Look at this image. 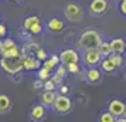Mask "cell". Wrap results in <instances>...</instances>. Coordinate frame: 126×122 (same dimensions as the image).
I'll return each instance as SVG.
<instances>
[{
  "instance_id": "f1b7e54d",
  "label": "cell",
  "mask_w": 126,
  "mask_h": 122,
  "mask_svg": "<svg viewBox=\"0 0 126 122\" xmlns=\"http://www.w3.org/2000/svg\"><path fill=\"white\" fill-rule=\"evenodd\" d=\"M52 80V82L55 84V87H61L63 85V77H60V75H57V74H54L52 77H50Z\"/></svg>"
},
{
  "instance_id": "8fae6325",
  "label": "cell",
  "mask_w": 126,
  "mask_h": 122,
  "mask_svg": "<svg viewBox=\"0 0 126 122\" xmlns=\"http://www.w3.org/2000/svg\"><path fill=\"white\" fill-rule=\"evenodd\" d=\"M109 108V112L110 114H113L115 116H122L125 114V102L123 101H120V99H112L108 105Z\"/></svg>"
},
{
  "instance_id": "2e32d148",
  "label": "cell",
  "mask_w": 126,
  "mask_h": 122,
  "mask_svg": "<svg viewBox=\"0 0 126 122\" xmlns=\"http://www.w3.org/2000/svg\"><path fill=\"white\" fill-rule=\"evenodd\" d=\"M12 109V99L6 94H0V115L7 114Z\"/></svg>"
},
{
  "instance_id": "44dd1931",
  "label": "cell",
  "mask_w": 126,
  "mask_h": 122,
  "mask_svg": "<svg viewBox=\"0 0 126 122\" xmlns=\"http://www.w3.org/2000/svg\"><path fill=\"white\" fill-rule=\"evenodd\" d=\"M109 58L112 60V63L115 64L116 68H120V67H123V64H125V58H123V55L119 54V52H112V54L109 55Z\"/></svg>"
},
{
  "instance_id": "d6986e66",
  "label": "cell",
  "mask_w": 126,
  "mask_h": 122,
  "mask_svg": "<svg viewBox=\"0 0 126 122\" xmlns=\"http://www.w3.org/2000/svg\"><path fill=\"white\" fill-rule=\"evenodd\" d=\"M98 51H99V54L103 57H108V55H110L112 54V50H110V44H109V41H101V44L98 46L96 48Z\"/></svg>"
},
{
  "instance_id": "83f0119b",
  "label": "cell",
  "mask_w": 126,
  "mask_h": 122,
  "mask_svg": "<svg viewBox=\"0 0 126 122\" xmlns=\"http://www.w3.org/2000/svg\"><path fill=\"white\" fill-rule=\"evenodd\" d=\"M43 88H44V89H48V91H54L57 87H55V84L52 82L51 78H48V80H46V81H44V85H43Z\"/></svg>"
},
{
  "instance_id": "1f68e13d",
  "label": "cell",
  "mask_w": 126,
  "mask_h": 122,
  "mask_svg": "<svg viewBox=\"0 0 126 122\" xmlns=\"http://www.w3.org/2000/svg\"><path fill=\"white\" fill-rule=\"evenodd\" d=\"M7 34V27H6V24L4 23H0V40L1 38H4Z\"/></svg>"
},
{
  "instance_id": "4dcf8cb0",
  "label": "cell",
  "mask_w": 126,
  "mask_h": 122,
  "mask_svg": "<svg viewBox=\"0 0 126 122\" xmlns=\"http://www.w3.org/2000/svg\"><path fill=\"white\" fill-rule=\"evenodd\" d=\"M119 12L122 16H125L126 17V0H120L119 3Z\"/></svg>"
},
{
  "instance_id": "d6a6232c",
  "label": "cell",
  "mask_w": 126,
  "mask_h": 122,
  "mask_svg": "<svg viewBox=\"0 0 126 122\" xmlns=\"http://www.w3.org/2000/svg\"><path fill=\"white\" fill-rule=\"evenodd\" d=\"M43 85H44V81H41V80L37 78V81L34 82V88L35 89H40V88H43Z\"/></svg>"
},
{
  "instance_id": "f546056e",
  "label": "cell",
  "mask_w": 126,
  "mask_h": 122,
  "mask_svg": "<svg viewBox=\"0 0 126 122\" xmlns=\"http://www.w3.org/2000/svg\"><path fill=\"white\" fill-rule=\"evenodd\" d=\"M26 48H29V54H33V52L37 51L38 44H35V43H30V44H26Z\"/></svg>"
},
{
  "instance_id": "836d02e7",
  "label": "cell",
  "mask_w": 126,
  "mask_h": 122,
  "mask_svg": "<svg viewBox=\"0 0 126 122\" xmlns=\"http://www.w3.org/2000/svg\"><path fill=\"white\" fill-rule=\"evenodd\" d=\"M69 91V88L67 85H61V94H67Z\"/></svg>"
},
{
  "instance_id": "d590c367",
  "label": "cell",
  "mask_w": 126,
  "mask_h": 122,
  "mask_svg": "<svg viewBox=\"0 0 126 122\" xmlns=\"http://www.w3.org/2000/svg\"><path fill=\"white\" fill-rule=\"evenodd\" d=\"M9 1H13V3H20V1H23V0H9Z\"/></svg>"
},
{
  "instance_id": "cb8c5ba5",
  "label": "cell",
  "mask_w": 126,
  "mask_h": 122,
  "mask_svg": "<svg viewBox=\"0 0 126 122\" xmlns=\"http://www.w3.org/2000/svg\"><path fill=\"white\" fill-rule=\"evenodd\" d=\"M34 55H35L37 58H38L40 61H44V60H46V58L48 57V54H47V51L44 50V48H40V47L37 48V51L34 52Z\"/></svg>"
},
{
  "instance_id": "6da1fadb",
  "label": "cell",
  "mask_w": 126,
  "mask_h": 122,
  "mask_svg": "<svg viewBox=\"0 0 126 122\" xmlns=\"http://www.w3.org/2000/svg\"><path fill=\"white\" fill-rule=\"evenodd\" d=\"M0 68L9 75H17L23 71V55L21 57H0Z\"/></svg>"
},
{
  "instance_id": "7c38bea8",
  "label": "cell",
  "mask_w": 126,
  "mask_h": 122,
  "mask_svg": "<svg viewBox=\"0 0 126 122\" xmlns=\"http://www.w3.org/2000/svg\"><path fill=\"white\" fill-rule=\"evenodd\" d=\"M47 29L50 30L51 33H61L64 29H65V24L61 18L58 17H52L48 20V23H47Z\"/></svg>"
},
{
  "instance_id": "7a4b0ae2",
  "label": "cell",
  "mask_w": 126,
  "mask_h": 122,
  "mask_svg": "<svg viewBox=\"0 0 126 122\" xmlns=\"http://www.w3.org/2000/svg\"><path fill=\"white\" fill-rule=\"evenodd\" d=\"M102 41V37L99 34V31L96 30H85L79 37V41H78V46L82 47V48H98V46L101 44Z\"/></svg>"
},
{
  "instance_id": "484cf974",
  "label": "cell",
  "mask_w": 126,
  "mask_h": 122,
  "mask_svg": "<svg viewBox=\"0 0 126 122\" xmlns=\"http://www.w3.org/2000/svg\"><path fill=\"white\" fill-rule=\"evenodd\" d=\"M55 74H57V75H60V77H65L67 75V72H68V71H67V67H65V65L64 64H58L57 67H55Z\"/></svg>"
},
{
  "instance_id": "5b68a950",
  "label": "cell",
  "mask_w": 126,
  "mask_h": 122,
  "mask_svg": "<svg viewBox=\"0 0 126 122\" xmlns=\"http://www.w3.org/2000/svg\"><path fill=\"white\" fill-rule=\"evenodd\" d=\"M64 14H65V17L68 18L69 21H72V23L81 21L82 17H84L82 9H81L77 3H72V1L65 4V7H64Z\"/></svg>"
},
{
  "instance_id": "9a60e30c",
  "label": "cell",
  "mask_w": 126,
  "mask_h": 122,
  "mask_svg": "<svg viewBox=\"0 0 126 122\" xmlns=\"http://www.w3.org/2000/svg\"><path fill=\"white\" fill-rule=\"evenodd\" d=\"M57 97L55 91H48V89H44V92L41 94V104L46 105V106H52L54 104V99Z\"/></svg>"
},
{
  "instance_id": "ffe728a7",
  "label": "cell",
  "mask_w": 126,
  "mask_h": 122,
  "mask_svg": "<svg viewBox=\"0 0 126 122\" xmlns=\"http://www.w3.org/2000/svg\"><path fill=\"white\" fill-rule=\"evenodd\" d=\"M38 21H41V18L38 17V16H29V17H26L23 20V29L29 31V30L31 29L35 23H38Z\"/></svg>"
},
{
  "instance_id": "e575fe53",
  "label": "cell",
  "mask_w": 126,
  "mask_h": 122,
  "mask_svg": "<svg viewBox=\"0 0 126 122\" xmlns=\"http://www.w3.org/2000/svg\"><path fill=\"white\" fill-rule=\"evenodd\" d=\"M116 121L118 122H126V115L123 118H120V116H116Z\"/></svg>"
},
{
  "instance_id": "3957f363",
  "label": "cell",
  "mask_w": 126,
  "mask_h": 122,
  "mask_svg": "<svg viewBox=\"0 0 126 122\" xmlns=\"http://www.w3.org/2000/svg\"><path fill=\"white\" fill-rule=\"evenodd\" d=\"M23 51L21 48L14 43L12 38H4L1 40V46H0V57H21Z\"/></svg>"
},
{
  "instance_id": "e0dca14e",
  "label": "cell",
  "mask_w": 126,
  "mask_h": 122,
  "mask_svg": "<svg viewBox=\"0 0 126 122\" xmlns=\"http://www.w3.org/2000/svg\"><path fill=\"white\" fill-rule=\"evenodd\" d=\"M60 63H61V61H60V57H58L57 54H52L50 58L47 57L46 60L43 61V67H46V68H48L50 71H52V70H55V67H57Z\"/></svg>"
},
{
  "instance_id": "8992f818",
  "label": "cell",
  "mask_w": 126,
  "mask_h": 122,
  "mask_svg": "<svg viewBox=\"0 0 126 122\" xmlns=\"http://www.w3.org/2000/svg\"><path fill=\"white\" fill-rule=\"evenodd\" d=\"M58 57H60L61 64H64V65L71 64V63H78L79 61V54L74 48H65V50H63L61 54H58Z\"/></svg>"
},
{
  "instance_id": "ba28073f",
  "label": "cell",
  "mask_w": 126,
  "mask_h": 122,
  "mask_svg": "<svg viewBox=\"0 0 126 122\" xmlns=\"http://www.w3.org/2000/svg\"><path fill=\"white\" fill-rule=\"evenodd\" d=\"M41 67V61L34 54H23V70L26 71H37Z\"/></svg>"
},
{
  "instance_id": "8d00e7d4",
  "label": "cell",
  "mask_w": 126,
  "mask_h": 122,
  "mask_svg": "<svg viewBox=\"0 0 126 122\" xmlns=\"http://www.w3.org/2000/svg\"><path fill=\"white\" fill-rule=\"evenodd\" d=\"M123 115H126V104H125V114H123Z\"/></svg>"
},
{
  "instance_id": "277c9868",
  "label": "cell",
  "mask_w": 126,
  "mask_h": 122,
  "mask_svg": "<svg viewBox=\"0 0 126 122\" xmlns=\"http://www.w3.org/2000/svg\"><path fill=\"white\" fill-rule=\"evenodd\" d=\"M52 108L55 112L58 114H68L69 111L72 109V101L65 95H57L55 99H54V104H52Z\"/></svg>"
},
{
  "instance_id": "d4e9b609",
  "label": "cell",
  "mask_w": 126,
  "mask_h": 122,
  "mask_svg": "<svg viewBox=\"0 0 126 122\" xmlns=\"http://www.w3.org/2000/svg\"><path fill=\"white\" fill-rule=\"evenodd\" d=\"M65 67H67V71L71 72V74H78L79 72V65H78V63H71V64H67Z\"/></svg>"
},
{
  "instance_id": "4fadbf2b",
  "label": "cell",
  "mask_w": 126,
  "mask_h": 122,
  "mask_svg": "<svg viewBox=\"0 0 126 122\" xmlns=\"http://www.w3.org/2000/svg\"><path fill=\"white\" fill-rule=\"evenodd\" d=\"M46 116V108L44 105H34L31 109H30V118L33 121H41L43 118Z\"/></svg>"
},
{
  "instance_id": "4316f807",
  "label": "cell",
  "mask_w": 126,
  "mask_h": 122,
  "mask_svg": "<svg viewBox=\"0 0 126 122\" xmlns=\"http://www.w3.org/2000/svg\"><path fill=\"white\" fill-rule=\"evenodd\" d=\"M41 31H43V26H41V21H38V23H35L31 29L29 30L30 34H40Z\"/></svg>"
},
{
  "instance_id": "7402d4cb",
  "label": "cell",
  "mask_w": 126,
  "mask_h": 122,
  "mask_svg": "<svg viewBox=\"0 0 126 122\" xmlns=\"http://www.w3.org/2000/svg\"><path fill=\"white\" fill-rule=\"evenodd\" d=\"M38 80H41V81H46V80H48L50 77H51V71L48 70V68H46V67H40L38 68Z\"/></svg>"
},
{
  "instance_id": "ac0fdd59",
  "label": "cell",
  "mask_w": 126,
  "mask_h": 122,
  "mask_svg": "<svg viewBox=\"0 0 126 122\" xmlns=\"http://www.w3.org/2000/svg\"><path fill=\"white\" fill-rule=\"evenodd\" d=\"M101 68H102V71H105V72H113L115 70H116V67H115V64L112 63V60L108 57H103V60H101Z\"/></svg>"
},
{
  "instance_id": "74e56055",
  "label": "cell",
  "mask_w": 126,
  "mask_h": 122,
  "mask_svg": "<svg viewBox=\"0 0 126 122\" xmlns=\"http://www.w3.org/2000/svg\"><path fill=\"white\" fill-rule=\"evenodd\" d=\"M125 51H126V40H125Z\"/></svg>"
},
{
  "instance_id": "603a6c76",
  "label": "cell",
  "mask_w": 126,
  "mask_h": 122,
  "mask_svg": "<svg viewBox=\"0 0 126 122\" xmlns=\"http://www.w3.org/2000/svg\"><path fill=\"white\" fill-rule=\"evenodd\" d=\"M99 121L101 122H115L116 121V116L108 111V112H102V114L99 115Z\"/></svg>"
},
{
  "instance_id": "30bf717a",
  "label": "cell",
  "mask_w": 126,
  "mask_h": 122,
  "mask_svg": "<svg viewBox=\"0 0 126 122\" xmlns=\"http://www.w3.org/2000/svg\"><path fill=\"white\" fill-rule=\"evenodd\" d=\"M108 1L106 0H92L89 3V10L92 12V14L101 16L108 10Z\"/></svg>"
},
{
  "instance_id": "5bb4252c",
  "label": "cell",
  "mask_w": 126,
  "mask_h": 122,
  "mask_svg": "<svg viewBox=\"0 0 126 122\" xmlns=\"http://www.w3.org/2000/svg\"><path fill=\"white\" fill-rule=\"evenodd\" d=\"M109 44H110L112 52H119V54H123L125 52V40L122 37L112 38V40L109 41Z\"/></svg>"
},
{
  "instance_id": "9c48e42d",
  "label": "cell",
  "mask_w": 126,
  "mask_h": 122,
  "mask_svg": "<svg viewBox=\"0 0 126 122\" xmlns=\"http://www.w3.org/2000/svg\"><path fill=\"white\" fill-rule=\"evenodd\" d=\"M102 71L98 68L96 65H94V67H89L85 72V80L89 84H99V82L102 81Z\"/></svg>"
},
{
  "instance_id": "f35d334b",
  "label": "cell",
  "mask_w": 126,
  "mask_h": 122,
  "mask_svg": "<svg viewBox=\"0 0 126 122\" xmlns=\"http://www.w3.org/2000/svg\"><path fill=\"white\" fill-rule=\"evenodd\" d=\"M0 46H1V40H0Z\"/></svg>"
},
{
  "instance_id": "52a82bcc",
  "label": "cell",
  "mask_w": 126,
  "mask_h": 122,
  "mask_svg": "<svg viewBox=\"0 0 126 122\" xmlns=\"http://www.w3.org/2000/svg\"><path fill=\"white\" fill-rule=\"evenodd\" d=\"M102 60V55L99 54L96 48H86L85 54H84V63L89 67H94V65H98Z\"/></svg>"
}]
</instances>
